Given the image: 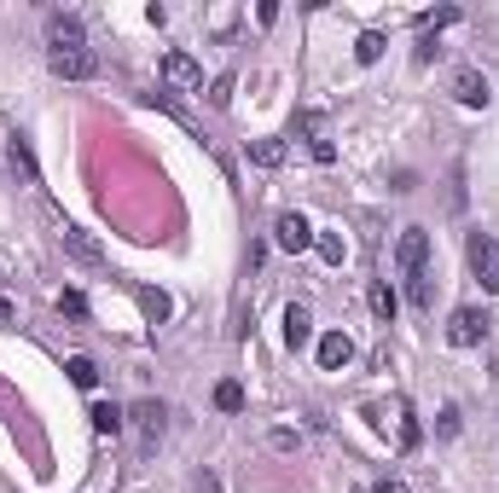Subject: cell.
<instances>
[{
  "label": "cell",
  "mask_w": 499,
  "mask_h": 493,
  "mask_svg": "<svg viewBox=\"0 0 499 493\" xmlns=\"http://www.w3.org/2000/svg\"><path fill=\"white\" fill-rule=\"evenodd\" d=\"M465 262H470V273H476L482 291L499 296V238H494V232H470V238H465Z\"/></svg>",
  "instance_id": "cell-1"
},
{
  "label": "cell",
  "mask_w": 499,
  "mask_h": 493,
  "mask_svg": "<svg viewBox=\"0 0 499 493\" xmlns=\"http://www.w3.org/2000/svg\"><path fill=\"white\" fill-rule=\"evenodd\" d=\"M429 262V232L424 227H407L400 232V244H395V267H400V279H419Z\"/></svg>",
  "instance_id": "cell-2"
},
{
  "label": "cell",
  "mask_w": 499,
  "mask_h": 493,
  "mask_svg": "<svg viewBox=\"0 0 499 493\" xmlns=\"http://www.w3.org/2000/svg\"><path fill=\"white\" fill-rule=\"evenodd\" d=\"M47 70L59 81H88L93 70H99V59H93L88 47H59V52H47Z\"/></svg>",
  "instance_id": "cell-3"
},
{
  "label": "cell",
  "mask_w": 499,
  "mask_h": 493,
  "mask_svg": "<svg viewBox=\"0 0 499 493\" xmlns=\"http://www.w3.org/2000/svg\"><path fill=\"white\" fill-rule=\"evenodd\" d=\"M482 337H488V313L482 308H453V320H447V342L453 349H476Z\"/></svg>",
  "instance_id": "cell-4"
},
{
  "label": "cell",
  "mask_w": 499,
  "mask_h": 493,
  "mask_svg": "<svg viewBox=\"0 0 499 493\" xmlns=\"http://www.w3.org/2000/svg\"><path fill=\"white\" fill-rule=\"evenodd\" d=\"M453 99H459L465 111H488V99H494L488 76H482V70H470V64H465V70L453 76Z\"/></svg>",
  "instance_id": "cell-5"
},
{
  "label": "cell",
  "mask_w": 499,
  "mask_h": 493,
  "mask_svg": "<svg viewBox=\"0 0 499 493\" xmlns=\"http://www.w3.org/2000/svg\"><path fill=\"white\" fill-rule=\"evenodd\" d=\"M273 244L279 250H290V256H302V250H314V227H308V215H279V227H273Z\"/></svg>",
  "instance_id": "cell-6"
},
{
  "label": "cell",
  "mask_w": 499,
  "mask_h": 493,
  "mask_svg": "<svg viewBox=\"0 0 499 493\" xmlns=\"http://www.w3.org/2000/svg\"><path fill=\"white\" fill-rule=\"evenodd\" d=\"M163 76H169L174 88H186V93H203V70H198L192 52H163Z\"/></svg>",
  "instance_id": "cell-7"
},
{
  "label": "cell",
  "mask_w": 499,
  "mask_h": 493,
  "mask_svg": "<svg viewBox=\"0 0 499 493\" xmlns=\"http://www.w3.org/2000/svg\"><path fill=\"white\" fill-rule=\"evenodd\" d=\"M59 47H88L81 41V18H71V12H52L47 18V52H59Z\"/></svg>",
  "instance_id": "cell-8"
},
{
  "label": "cell",
  "mask_w": 499,
  "mask_h": 493,
  "mask_svg": "<svg viewBox=\"0 0 499 493\" xmlns=\"http://www.w3.org/2000/svg\"><path fill=\"white\" fill-rule=\"evenodd\" d=\"M59 244L76 256V262H88V267H99V262H105V250H99V244H93L81 227H71V221H59Z\"/></svg>",
  "instance_id": "cell-9"
},
{
  "label": "cell",
  "mask_w": 499,
  "mask_h": 493,
  "mask_svg": "<svg viewBox=\"0 0 499 493\" xmlns=\"http://www.w3.org/2000/svg\"><path fill=\"white\" fill-rule=\"evenodd\" d=\"M163 418H169V413H163L157 401H140V406H134V430H140V447H146V453L163 442Z\"/></svg>",
  "instance_id": "cell-10"
},
{
  "label": "cell",
  "mask_w": 499,
  "mask_h": 493,
  "mask_svg": "<svg viewBox=\"0 0 499 493\" xmlns=\"http://www.w3.org/2000/svg\"><path fill=\"white\" fill-rule=\"evenodd\" d=\"M349 360H354V342L343 337V331H325L320 337V372H343Z\"/></svg>",
  "instance_id": "cell-11"
},
{
  "label": "cell",
  "mask_w": 499,
  "mask_h": 493,
  "mask_svg": "<svg viewBox=\"0 0 499 493\" xmlns=\"http://www.w3.org/2000/svg\"><path fill=\"white\" fill-rule=\"evenodd\" d=\"M285 342H290V349H308V342H314V313L302 302L285 308Z\"/></svg>",
  "instance_id": "cell-12"
},
{
  "label": "cell",
  "mask_w": 499,
  "mask_h": 493,
  "mask_svg": "<svg viewBox=\"0 0 499 493\" xmlns=\"http://www.w3.org/2000/svg\"><path fill=\"white\" fill-rule=\"evenodd\" d=\"M12 169L24 174V186H41V169H35V152H30V140H24V134H12Z\"/></svg>",
  "instance_id": "cell-13"
},
{
  "label": "cell",
  "mask_w": 499,
  "mask_h": 493,
  "mask_svg": "<svg viewBox=\"0 0 499 493\" xmlns=\"http://www.w3.org/2000/svg\"><path fill=\"white\" fill-rule=\"evenodd\" d=\"M250 163H256V169H279L285 163V140H250Z\"/></svg>",
  "instance_id": "cell-14"
},
{
  "label": "cell",
  "mask_w": 499,
  "mask_h": 493,
  "mask_svg": "<svg viewBox=\"0 0 499 493\" xmlns=\"http://www.w3.org/2000/svg\"><path fill=\"white\" fill-rule=\"evenodd\" d=\"M366 302H372V313H378L383 325H390V320H395V308H400V302H395V291H390V284H383V279H378V284H372V291H366Z\"/></svg>",
  "instance_id": "cell-15"
},
{
  "label": "cell",
  "mask_w": 499,
  "mask_h": 493,
  "mask_svg": "<svg viewBox=\"0 0 499 493\" xmlns=\"http://www.w3.org/2000/svg\"><path fill=\"white\" fill-rule=\"evenodd\" d=\"M64 372H71L76 389H93V383H99V366H93L88 354H71V366H64Z\"/></svg>",
  "instance_id": "cell-16"
},
{
  "label": "cell",
  "mask_w": 499,
  "mask_h": 493,
  "mask_svg": "<svg viewBox=\"0 0 499 493\" xmlns=\"http://www.w3.org/2000/svg\"><path fill=\"white\" fill-rule=\"evenodd\" d=\"M93 430H99V435H117V430H122V406L99 401V406H93Z\"/></svg>",
  "instance_id": "cell-17"
},
{
  "label": "cell",
  "mask_w": 499,
  "mask_h": 493,
  "mask_svg": "<svg viewBox=\"0 0 499 493\" xmlns=\"http://www.w3.org/2000/svg\"><path fill=\"white\" fill-rule=\"evenodd\" d=\"M215 406H221V413H244V389H239V383H215Z\"/></svg>",
  "instance_id": "cell-18"
},
{
  "label": "cell",
  "mask_w": 499,
  "mask_h": 493,
  "mask_svg": "<svg viewBox=\"0 0 499 493\" xmlns=\"http://www.w3.org/2000/svg\"><path fill=\"white\" fill-rule=\"evenodd\" d=\"M395 418H400V423H395V430H400V447L412 453V447H419V435H424V430H419V418H412V406H395Z\"/></svg>",
  "instance_id": "cell-19"
},
{
  "label": "cell",
  "mask_w": 499,
  "mask_h": 493,
  "mask_svg": "<svg viewBox=\"0 0 499 493\" xmlns=\"http://www.w3.org/2000/svg\"><path fill=\"white\" fill-rule=\"evenodd\" d=\"M354 59H360V64H378V59H383V35H378V30H366V35L354 41Z\"/></svg>",
  "instance_id": "cell-20"
},
{
  "label": "cell",
  "mask_w": 499,
  "mask_h": 493,
  "mask_svg": "<svg viewBox=\"0 0 499 493\" xmlns=\"http://www.w3.org/2000/svg\"><path fill=\"white\" fill-rule=\"evenodd\" d=\"M140 308H146V320H151V325L169 320V296H163V291H140Z\"/></svg>",
  "instance_id": "cell-21"
},
{
  "label": "cell",
  "mask_w": 499,
  "mask_h": 493,
  "mask_svg": "<svg viewBox=\"0 0 499 493\" xmlns=\"http://www.w3.org/2000/svg\"><path fill=\"white\" fill-rule=\"evenodd\" d=\"M59 313L81 325V320H88V296H81V291H64V296H59Z\"/></svg>",
  "instance_id": "cell-22"
},
{
  "label": "cell",
  "mask_w": 499,
  "mask_h": 493,
  "mask_svg": "<svg viewBox=\"0 0 499 493\" xmlns=\"http://www.w3.org/2000/svg\"><path fill=\"white\" fill-rule=\"evenodd\" d=\"M314 250H320L325 262H343V238L337 232H314Z\"/></svg>",
  "instance_id": "cell-23"
},
{
  "label": "cell",
  "mask_w": 499,
  "mask_h": 493,
  "mask_svg": "<svg viewBox=\"0 0 499 493\" xmlns=\"http://www.w3.org/2000/svg\"><path fill=\"white\" fill-rule=\"evenodd\" d=\"M412 302H419V308L436 302V284H429V273H419V279H412Z\"/></svg>",
  "instance_id": "cell-24"
},
{
  "label": "cell",
  "mask_w": 499,
  "mask_h": 493,
  "mask_svg": "<svg viewBox=\"0 0 499 493\" xmlns=\"http://www.w3.org/2000/svg\"><path fill=\"white\" fill-rule=\"evenodd\" d=\"M210 105H232V76H215L210 81Z\"/></svg>",
  "instance_id": "cell-25"
},
{
  "label": "cell",
  "mask_w": 499,
  "mask_h": 493,
  "mask_svg": "<svg viewBox=\"0 0 499 493\" xmlns=\"http://www.w3.org/2000/svg\"><path fill=\"white\" fill-rule=\"evenodd\" d=\"M436 52H441V47H436V35H419V52H412V64H419V70H424V64L436 59Z\"/></svg>",
  "instance_id": "cell-26"
},
{
  "label": "cell",
  "mask_w": 499,
  "mask_h": 493,
  "mask_svg": "<svg viewBox=\"0 0 499 493\" xmlns=\"http://www.w3.org/2000/svg\"><path fill=\"white\" fill-rule=\"evenodd\" d=\"M436 430H441V435H459V406H447V413L436 418Z\"/></svg>",
  "instance_id": "cell-27"
},
{
  "label": "cell",
  "mask_w": 499,
  "mask_h": 493,
  "mask_svg": "<svg viewBox=\"0 0 499 493\" xmlns=\"http://www.w3.org/2000/svg\"><path fill=\"white\" fill-rule=\"evenodd\" d=\"M372 493H412V488H407V482H400V476H383V482H378V488H372Z\"/></svg>",
  "instance_id": "cell-28"
},
{
  "label": "cell",
  "mask_w": 499,
  "mask_h": 493,
  "mask_svg": "<svg viewBox=\"0 0 499 493\" xmlns=\"http://www.w3.org/2000/svg\"><path fill=\"white\" fill-rule=\"evenodd\" d=\"M12 320V302H6V296H0V325H6Z\"/></svg>",
  "instance_id": "cell-29"
}]
</instances>
